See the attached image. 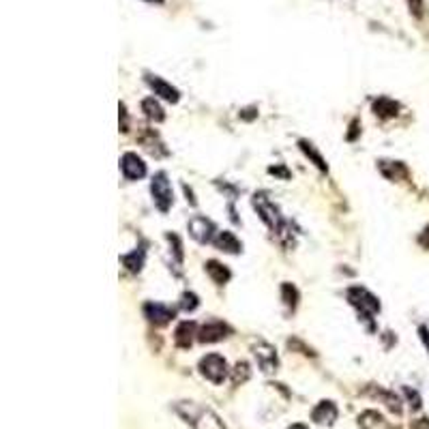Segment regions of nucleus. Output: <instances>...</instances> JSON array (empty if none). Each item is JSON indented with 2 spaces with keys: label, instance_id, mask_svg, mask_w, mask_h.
I'll return each instance as SVG.
<instances>
[{
  "label": "nucleus",
  "instance_id": "f257e3e1",
  "mask_svg": "<svg viewBox=\"0 0 429 429\" xmlns=\"http://www.w3.org/2000/svg\"><path fill=\"white\" fill-rule=\"evenodd\" d=\"M172 408L191 429H228L217 412L198 401H189V399L174 401Z\"/></svg>",
  "mask_w": 429,
  "mask_h": 429
},
{
  "label": "nucleus",
  "instance_id": "f03ea898",
  "mask_svg": "<svg viewBox=\"0 0 429 429\" xmlns=\"http://www.w3.org/2000/svg\"><path fill=\"white\" fill-rule=\"evenodd\" d=\"M346 299L348 303L352 305L357 311H359V316H363V320L367 322L369 328H374V316L380 314V299L376 295H372L367 288L363 286H352V288H348L346 290Z\"/></svg>",
  "mask_w": 429,
  "mask_h": 429
},
{
  "label": "nucleus",
  "instance_id": "7ed1b4c3",
  "mask_svg": "<svg viewBox=\"0 0 429 429\" xmlns=\"http://www.w3.org/2000/svg\"><path fill=\"white\" fill-rule=\"evenodd\" d=\"M253 208L258 210L260 214V219L266 223V228L270 232H275V234H286L288 232V223L283 219V214L279 210V206L272 202L268 198V193L266 191H258V193H253Z\"/></svg>",
  "mask_w": 429,
  "mask_h": 429
},
{
  "label": "nucleus",
  "instance_id": "20e7f679",
  "mask_svg": "<svg viewBox=\"0 0 429 429\" xmlns=\"http://www.w3.org/2000/svg\"><path fill=\"white\" fill-rule=\"evenodd\" d=\"M150 196L154 202V208L159 212H168L174 204V191H172V183L168 179L166 172H157L150 179Z\"/></svg>",
  "mask_w": 429,
  "mask_h": 429
},
{
  "label": "nucleus",
  "instance_id": "39448f33",
  "mask_svg": "<svg viewBox=\"0 0 429 429\" xmlns=\"http://www.w3.org/2000/svg\"><path fill=\"white\" fill-rule=\"evenodd\" d=\"M198 369H200V374H202L208 382H212V384H223V380H226V378L230 376V372H232V369L228 367L226 357H221V355H217V352H210V355L202 357L200 363H198Z\"/></svg>",
  "mask_w": 429,
  "mask_h": 429
},
{
  "label": "nucleus",
  "instance_id": "423d86ee",
  "mask_svg": "<svg viewBox=\"0 0 429 429\" xmlns=\"http://www.w3.org/2000/svg\"><path fill=\"white\" fill-rule=\"evenodd\" d=\"M187 230L191 234L193 241H198L200 245H208L214 241V237H217V228H214V223L206 217H202V214H196V217H191L189 223H187Z\"/></svg>",
  "mask_w": 429,
  "mask_h": 429
},
{
  "label": "nucleus",
  "instance_id": "0eeeda50",
  "mask_svg": "<svg viewBox=\"0 0 429 429\" xmlns=\"http://www.w3.org/2000/svg\"><path fill=\"white\" fill-rule=\"evenodd\" d=\"M230 335H232V326L230 324H226L221 320H210V322L200 326L198 341H202V343H217V341H221V339H226Z\"/></svg>",
  "mask_w": 429,
  "mask_h": 429
},
{
  "label": "nucleus",
  "instance_id": "6e6552de",
  "mask_svg": "<svg viewBox=\"0 0 429 429\" xmlns=\"http://www.w3.org/2000/svg\"><path fill=\"white\" fill-rule=\"evenodd\" d=\"M121 172L127 181H142L148 170L138 152H125L121 157Z\"/></svg>",
  "mask_w": 429,
  "mask_h": 429
},
{
  "label": "nucleus",
  "instance_id": "1a4fd4ad",
  "mask_svg": "<svg viewBox=\"0 0 429 429\" xmlns=\"http://www.w3.org/2000/svg\"><path fill=\"white\" fill-rule=\"evenodd\" d=\"M253 357H256L258 367L262 369L264 374L277 372V367H279V357H277V350L272 348L270 343L260 341L258 346H253Z\"/></svg>",
  "mask_w": 429,
  "mask_h": 429
},
{
  "label": "nucleus",
  "instance_id": "9d476101",
  "mask_svg": "<svg viewBox=\"0 0 429 429\" xmlns=\"http://www.w3.org/2000/svg\"><path fill=\"white\" fill-rule=\"evenodd\" d=\"M146 84L150 86V90L154 94L161 97L163 101H168V103H179L181 101V90L177 86H172L170 82H166L163 77L146 73Z\"/></svg>",
  "mask_w": 429,
  "mask_h": 429
},
{
  "label": "nucleus",
  "instance_id": "9b49d317",
  "mask_svg": "<svg viewBox=\"0 0 429 429\" xmlns=\"http://www.w3.org/2000/svg\"><path fill=\"white\" fill-rule=\"evenodd\" d=\"M144 316L148 318L150 324L163 326V324H168V322L174 320V316H177V311H174L172 307H168V305H163V303L148 301V303H144Z\"/></svg>",
  "mask_w": 429,
  "mask_h": 429
},
{
  "label": "nucleus",
  "instance_id": "f8f14e48",
  "mask_svg": "<svg viewBox=\"0 0 429 429\" xmlns=\"http://www.w3.org/2000/svg\"><path fill=\"white\" fill-rule=\"evenodd\" d=\"M339 417V410H337V406L335 401H330V399H322L314 410H311V421L318 423V425H333Z\"/></svg>",
  "mask_w": 429,
  "mask_h": 429
},
{
  "label": "nucleus",
  "instance_id": "ddd939ff",
  "mask_svg": "<svg viewBox=\"0 0 429 429\" xmlns=\"http://www.w3.org/2000/svg\"><path fill=\"white\" fill-rule=\"evenodd\" d=\"M212 245L217 247L219 251L223 253H232V256H237V253L243 251V243L239 241V237L230 230H223V232H217V237H214Z\"/></svg>",
  "mask_w": 429,
  "mask_h": 429
},
{
  "label": "nucleus",
  "instance_id": "4468645a",
  "mask_svg": "<svg viewBox=\"0 0 429 429\" xmlns=\"http://www.w3.org/2000/svg\"><path fill=\"white\" fill-rule=\"evenodd\" d=\"M193 339H198V328H196V322L191 320H185L177 326V330H174V343H177L179 348L187 350L191 348Z\"/></svg>",
  "mask_w": 429,
  "mask_h": 429
},
{
  "label": "nucleus",
  "instance_id": "2eb2a0df",
  "mask_svg": "<svg viewBox=\"0 0 429 429\" xmlns=\"http://www.w3.org/2000/svg\"><path fill=\"white\" fill-rule=\"evenodd\" d=\"M359 427L361 429H391L388 421L378 410H365L359 415Z\"/></svg>",
  "mask_w": 429,
  "mask_h": 429
},
{
  "label": "nucleus",
  "instance_id": "dca6fc26",
  "mask_svg": "<svg viewBox=\"0 0 429 429\" xmlns=\"http://www.w3.org/2000/svg\"><path fill=\"white\" fill-rule=\"evenodd\" d=\"M204 270L208 272V277H210L214 283H217V286H226V283L230 281V277H232L230 268H228L226 264L217 262V260H208V262L204 264Z\"/></svg>",
  "mask_w": 429,
  "mask_h": 429
},
{
  "label": "nucleus",
  "instance_id": "f3484780",
  "mask_svg": "<svg viewBox=\"0 0 429 429\" xmlns=\"http://www.w3.org/2000/svg\"><path fill=\"white\" fill-rule=\"evenodd\" d=\"M399 108L401 106L397 101H393L391 97H380V99H376L374 106H372L374 114L380 116V119H393V116L399 114Z\"/></svg>",
  "mask_w": 429,
  "mask_h": 429
},
{
  "label": "nucleus",
  "instance_id": "a211bd4d",
  "mask_svg": "<svg viewBox=\"0 0 429 429\" xmlns=\"http://www.w3.org/2000/svg\"><path fill=\"white\" fill-rule=\"evenodd\" d=\"M142 112H144L146 119L152 121V123H163L166 121V112L154 97H146V99L142 101Z\"/></svg>",
  "mask_w": 429,
  "mask_h": 429
},
{
  "label": "nucleus",
  "instance_id": "6ab92c4d",
  "mask_svg": "<svg viewBox=\"0 0 429 429\" xmlns=\"http://www.w3.org/2000/svg\"><path fill=\"white\" fill-rule=\"evenodd\" d=\"M299 148L303 150V154H305V157L311 161V163H314L320 172H328V166H326V161H324V157H322V154H320V150L314 146V144H311V142H307V140H299Z\"/></svg>",
  "mask_w": 429,
  "mask_h": 429
},
{
  "label": "nucleus",
  "instance_id": "aec40b11",
  "mask_svg": "<svg viewBox=\"0 0 429 429\" xmlns=\"http://www.w3.org/2000/svg\"><path fill=\"white\" fill-rule=\"evenodd\" d=\"M144 260H146V251L144 249H133L131 253H125V256H121V262L131 272H140L142 266H144Z\"/></svg>",
  "mask_w": 429,
  "mask_h": 429
},
{
  "label": "nucleus",
  "instance_id": "412c9836",
  "mask_svg": "<svg viewBox=\"0 0 429 429\" xmlns=\"http://www.w3.org/2000/svg\"><path fill=\"white\" fill-rule=\"evenodd\" d=\"M380 172L388 181H399L401 177H408V170L401 161H380Z\"/></svg>",
  "mask_w": 429,
  "mask_h": 429
},
{
  "label": "nucleus",
  "instance_id": "4be33fe9",
  "mask_svg": "<svg viewBox=\"0 0 429 429\" xmlns=\"http://www.w3.org/2000/svg\"><path fill=\"white\" fill-rule=\"evenodd\" d=\"M281 299H283V305L290 309V311H295L299 307V290L297 286H292V283H281Z\"/></svg>",
  "mask_w": 429,
  "mask_h": 429
},
{
  "label": "nucleus",
  "instance_id": "5701e85b",
  "mask_svg": "<svg viewBox=\"0 0 429 429\" xmlns=\"http://www.w3.org/2000/svg\"><path fill=\"white\" fill-rule=\"evenodd\" d=\"M374 395L382 399V403L388 408V410H393L395 415H399V412H401V401H399V397H397L395 393H391V391H384V388H378V391H376Z\"/></svg>",
  "mask_w": 429,
  "mask_h": 429
},
{
  "label": "nucleus",
  "instance_id": "b1692460",
  "mask_svg": "<svg viewBox=\"0 0 429 429\" xmlns=\"http://www.w3.org/2000/svg\"><path fill=\"white\" fill-rule=\"evenodd\" d=\"M230 374H232V382H234V386L245 384V382L249 380V376H251L249 363H245V361H239L237 365H234V369H232Z\"/></svg>",
  "mask_w": 429,
  "mask_h": 429
},
{
  "label": "nucleus",
  "instance_id": "393cba45",
  "mask_svg": "<svg viewBox=\"0 0 429 429\" xmlns=\"http://www.w3.org/2000/svg\"><path fill=\"white\" fill-rule=\"evenodd\" d=\"M200 305V299L196 292H183L181 295V309L187 311V314H191V311H196Z\"/></svg>",
  "mask_w": 429,
  "mask_h": 429
},
{
  "label": "nucleus",
  "instance_id": "a878e982",
  "mask_svg": "<svg viewBox=\"0 0 429 429\" xmlns=\"http://www.w3.org/2000/svg\"><path fill=\"white\" fill-rule=\"evenodd\" d=\"M166 239H168V243L172 247L174 258H177V264H181L183 262V243H181V239L177 237V234H172V232L166 234Z\"/></svg>",
  "mask_w": 429,
  "mask_h": 429
},
{
  "label": "nucleus",
  "instance_id": "bb28decb",
  "mask_svg": "<svg viewBox=\"0 0 429 429\" xmlns=\"http://www.w3.org/2000/svg\"><path fill=\"white\" fill-rule=\"evenodd\" d=\"M403 395L408 397V401H410L412 410H419V408L423 406V399H421V395L415 391V388H410V386H403Z\"/></svg>",
  "mask_w": 429,
  "mask_h": 429
},
{
  "label": "nucleus",
  "instance_id": "cd10ccee",
  "mask_svg": "<svg viewBox=\"0 0 429 429\" xmlns=\"http://www.w3.org/2000/svg\"><path fill=\"white\" fill-rule=\"evenodd\" d=\"M408 7H410V13L415 17H421L423 15V0H406Z\"/></svg>",
  "mask_w": 429,
  "mask_h": 429
},
{
  "label": "nucleus",
  "instance_id": "c85d7f7f",
  "mask_svg": "<svg viewBox=\"0 0 429 429\" xmlns=\"http://www.w3.org/2000/svg\"><path fill=\"white\" fill-rule=\"evenodd\" d=\"M419 337H421V341H423L425 350L429 352V326H425V324H421V326H419Z\"/></svg>",
  "mask_w": 429,
  "mask_h": 429
},
{
  "label": "nucleus",
  "instance_id": "c756f323",
  "mask_svg": "<svg viewBox=\"0 0 429 429\" xmlns=\"http://www.w3.org/2000/svg\"><path fill=\"white\" fill-rule=\"evenodd\" d=\"M119 110H121V131H129V116H127V108H125V103H121V106H119Z\"/></svg>",
  "mask_w": 429,
  "mask_h": 429
},
{
  "label": "nucleus",
  "instance_id": "7c9ffc66",
  "mask_svg": "<svg viewBox=\"0 0 429 429\" xmlns=\"http://www.w3.org/2000/svg\"><path fill=\"white\" fill-rule=\"evenodd\" d=\"M415 429H429V419H419L415 423Z\"/></svg>",
  "mask_w": 429,
  "mask_h": 429
},
{
  "label": "nucleus",
  "instance_id": "2f4dec72",
  "mask_svg": "<svg viewBox=\"0 0 429 429\" xmlns=\"http://www.w3.org/2000/svg\"><path fill=\"white\" fill-rule=\"evenodd\" d=\"M288 429H307V425H303V423H295V425H290Z\"/></svg>",
  "mask_w": 429,
  "mask_h": 429
},
{
  "label": "nucleus",
  "instance_id": "473e14b6",
  "mask_svg": "<svg viewBox=\"0 0 429 429\" xmlns=\"http://www.w3.org/2000/svg\"><path fill=\"white\" fill-rule=\"evenodd\" d=\"M146 3H150V5H161L163 0H146Z\"/></svg>",
  "mask_w": 429,
  "mask_h": 429
}]
</instances>
